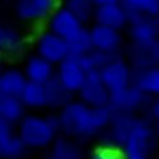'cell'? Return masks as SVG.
<instances>
[{
    "instance_id": "6da1fadb",
    "label": "cell",
    "mask_w": 159,
    "mask_h": 159,
    "mask_svg": "<svg viewBox=\"0 0 159 159\" xmlns=\"http://www.w3.org/2000/svg\"><path fill=\"white\" fill-rule=\"evenodd\" d=\"M59 130H61L59 115L47 117L24 115L18 122V135L28 149H43L52 145Z\"/></svg>"
},
{
    "instance_id": "7a4b0ae2",
    "label": "cell",
    "mask_w": 159,
    "mask_h": 159,
    "mask_svg": "<svg viewBox=\"0 0 159 159\" xmlns=\"http://www.w3.org/2000/svg\"><path fill=\"white\" fill-rule=\"evenodd\" d=\"M60 126L64 134L73 138L94 135L90 107L82 101H71L60 110Z\"/></svg>"
},
{
    "instance_id": "3957f363",
    "label": "cell",
    "mask_w": 159,
    "mask_h": 159,
    "mask_svg": "<svg viewBox=\"0 0 159 159\" xmlns=\"http://www.w3.org/2000/svg\"><path fill=\"white\" fill-rule=\"evenodd\" d=\"M34 47L36 54L48 60L54 65H59L70 55L66 39L47 28L37 34Z\"/></svg>"
},
{
    "instance_id": "277c9868",
    "label": "cell",
    "mask_w": 159,
    "mask_h": 159,
    "mask_svg": "<svg viewBox=\"0 0 159 159\" xmlns=\"http://www.w3.org/2000/svg\"><path fill=\"white\" fill-rule=\"evenodd\" d=\"M153 141L154 136L152 130L139 121L124 144L126 159H149Z\"/></svg>"
},
{
    "instance_id": "5b68a950",
    "label": "cell",
    "mask_w": 159,
    "mask_h": 159,
    "mask_svg": "<svg viewBox=\"0 0 159 159\" xmlns=\"http://www.w3.org/2000/svg\"><path fill=\"white\" fill-rule=\"evenodd\" d=\"M80 101L89 107L110 106V90L104 85L99 70H92L87 73L85 82L82 89L78 92Z\"/></svg>"
},
{
    "instance_id": "8992f818",
    "label": "cell",
    "mask_w": 159,
    "mask_h": 159,
    "mask_svg": "<svg viewBox=\"0 0 159 159\" xmlns=\"http://www.w3.org/2000/svg\"><path fill=\"white\" fill-rule=\"evenodd\" d=\"M83 27L84 24L80 22V19L64 4L59 5L46 20V28L65 39L70 38Z\"/></svg>"
},
{
    "instance_id": "52a82bcc",
    "label": "cell",
    "mask_w": 159,
    "mask_h": 159,
    "mask_svg": "<svg viewBox=\"0 0 159 159\" xmlns=\"http://www.w3.org/2000/svg\"><path fill=\"white\" fill-rule=\"evenodd\" d=\"M59 0H17V16L28 23L46 22L57 7Z\"/></svg>"
},
{
    "instance_id": "ba28073f",
    "label": "cell",
    "mask_w": 159,
    "mask_h": 159,
    "mask_svg": "<svg viewBox=\"0 0 159 159\" xmlns=\"http://www.w3.org/2000/svg\"><path fill=\"white\" fill-rule=\"evenodd\" d=\"M99 73L102 80L110 90V93L122 90L131 85L132 73L130 70V66L120 57H116L107 65H104L99 70Z\"/></svg>"
},
{
    "instance_id": "9c48e42d",
    "label": "cell",
    "mask_w": 159,
    "mask_h": 159,
    "mask_svg": "<svg viewBox=\"0 0 159 159\" xmlns=\"http://www.w3.org/2000/svg\"><path fill=\"white\" fill-rule=\"evenodd\" d=\"M87 73L88 71L84 69L79 57L71 55L61 61L56 69V76L71 93H78L82 89L87 78Z\"/></svg>"
},
{
    "instance_id": "30bf717a",
    "label": "cell",
    "mask_w": 159,
    "mask_h": 159,
    "mask_svg": "<svg viewBox=\"0 0 159 159\" xmlns=\"http://www.w3.org/2000/svg\"><path fill=\"white\" fill-rule=\"evenodd\" d=\"M94 22L102 25H107V27L118 30V31L125 28L130 23L127 9L121 2L97 7L94 11Z\"/></svg>"
},
{
    "instance_id": "8fae6325",
    "label": "cell",
    "mask_w": 159,
    "mask_h": 159,
    "mask_svg": "<svg viewBox=\"0 0 159 159\" xmlns=\"http://www.w3.org/2000/svg\"><path fill=\"white\" fill-rule=\"evenodd\" d=\"M89 32L93 48L96 50L116 54L122 43V37L120 34V31L107 27V25L94 23L92 25V28H89Z\"/></svg>"
},
{
    "instance_id": "7c38bea8",
    "label": "cell",
    "mask_w": 159,
    "mask_h": 159,
    "mask_svg": "<svg viewBox=\"0 0 159 159\" xmlns=\"http://www.w3.org/2000/svg\"><path fill=\"white\" fill-rule=\"evenodd\" d=\"M144 97L145 93L134 84L122 90L112 92L110 96V107L113 112H129L141 106Z\"/></svg>"
},
{
    "instance_id": "4fadbf2b",
    "label": "cell",
    "mask_w": 159,
    "mask_h": 159,
    "mask_svg": "<svg viewBox=\"0 0 159 159\" xmlns=\"http://www.w3.org/2000/svg\"><path fill=\"white\" fill-rule=\"evenodd\" d=\"M130 36L138 46H153L159 39V31L154 18L141 17L130 23Z\"/></svg>"
},
{
    "instance_id": "5bb4252c",
    "label": "cell",
    "mask_w": 159,
    "mask_h": 159,
    "mask_svg": "<svg viewBox=\"0 0 159 159\" xmlns=\"http://www.w3.org/2000/svg\"><path fill=\"white\" fill-rule=\"evenodd\" d=\"M54 66L55 65L52 62H50L48 60H46L42 56H39L38 54H36L27 59L23 71L28 80L46 84L50 79L56 74Z\"/></svg>"
},
{
    "instance_id": "9a60e30c",
    "label": "cell",
    "mask_w": 159,
    "mask_h": 159,
    "mask_svg": "<svg viewBox=\"0 0 159 159\" xmlns=\"http://www.w3.org/2000/svg\"><path fill=\"white\" fill-rule=\"evenodd\" d=\"M45 89H46L47 107H50L51 110L60 111L66 104L73 101L74 93H71V92L61 83V80L56 76V74L45 84Z\"/></svg>"
},
{
    "instance_id": "2e32d148",
    "label": "cell",
    "mask_w": 159,
    "mask_h": 159,
    "mask_svg": "<svg viewBox=\"0 0 159 159\" xmlns=\"http://www.w3.org/2000/svg\"><path fill=\"white\" fill-rule=\"evenodd\" d=\"M27 82L28 79L24 71L16 68L5 69L0 71V93L19 97Z\"/></svg>"
},
{
    "instance_id": "e0dca14e",
    "label": "cell",
    "mask_w": 159,
    "mask_h": 159,
    "mask_svg": "<svg viewBox=\"0 0 159 159\" xmlns=\"http://www.w3.org/2000/svg\"><path fill=\"white\" fill-rule=\"evenodd\" d=\"M129 13V22L141 17L154 18L159 16V0H121Z\"/></svg>"
},
{
    "instance_id": "ac0fdd59",
    "label": "cell",
    "mask_w": 159,
    "mask_h": 159,
    "mask_svg": "<svg viewBox=\"0 0 159 159\" xmlns=\"http://www.w3.org/2000/svg\"><path fill=\"white\" fill-rule=\"evenodd\" d=\"M19 98L23 102L25 108L38 110V108L47 107L45 84H41V83L28 80L24 89L22 90Z\"/></svg>"
},
{
    "instance_id": "d6986e66",
    "label": "cell",
    "mask_w": 159,
    "mask_h": 159,
    "mask_svg": "<svg viewBox=\"0 0 159 159\" xmlns=\"http://www.w3.org/2000/svg\"><path fill=\"white\" fill-rule=\"evenodd\" d=\"M24 47V38L20 32L9 25L0 24V55L18 54Z\"/></svg>"
},
{
    "instance_id": "ffe728a7",
    "label": "cell",
    "mask_w": 159,
    "mask_h": 159,
    "mask_svg": "<svg viewBox=\"0 0 159 159\" xmlns=\"http://www.w3.org/2000/svg\"><path fill=\"white\" fill-rule=\"evenodd\" d=\"M24 104L19 97L0 93V117L10 124H18L24 117Z\"/></svg>"
},
{
    "instance_id": "44dd1931",
    "label": "cell",
    "mask_w": 159,
    "mask_h": 159,
    "mask_svg": "<svg viewBox=\"0 0 159 159\" xmlns=\"http://www.w3.org/2000/svg\"><path fill=\"white\" fill-rule=\"evenodd\" d=\"M51 159H83L82 149L68 138H57L51 145Z\"/></svg>"
},
{
    "instance_id": "7402d4cb",
    "label": "cell",
    "mask_w": 159,
    "mask_h": 159,
    "mask_svg": "<svg viewBox=\"0 0 159 159\" xmlns=\"http://www.w3.org/2000/svg\"><path fill=\"white\" fill-rule=\"evenodd\" d=\"M134 84L139 87L145 94L159 96V68L149 66L147 69H140Z\"/></svg>"
},
{
    "instance_id": "603a6c76",
    "label": "cell",
    "mask_w": 159,
    "mask_h": 159,
    "mask_svg": "<svg viewBox=\"0 0 159 159\" xmlns=\"http://www.w3.org/2000/svg\"><path fill=\"white\" fill-rule=\"evenodd\" d=\"M66 42H68L70 55L75 56V57H80L83 55H87L93 50L90 32L85 27H83L80 31H78L75 34H73L70 38H68Z\"/></svg>"
},
{
    "instance_id": "cb8c5ba5",
    "label": "cell",
    "mask_w": 159,
    "mask_h": 159,
    "mask_svg": "<svg viewBox=\"0 0 159 159\" xmlns=\"http://www.w3.org/2000/svg\"><path fill=\"white\" fill-rule=\"evenodd\" d=\"M64 5L71 10L83 24L88 23L90 19H94L97 5L93 0H64Z\"/></svg>"
},
{
    "instance_id": "d4e9b609",
    "label": "cell",
    "mask_w": 159,
    "mask_h": 159,
    "mask_svg": "<svg viewBox=\"0 0 159 159\" xmlns=\"http://www.w3.org/2000/svg\"><path fill=\"white\" fill-rule=\"evenodd\" d=\"M27 145L23 143L18 134H14L13 138L0 148V159H22L27 153Z\"/></svg>"
},
{
    "instance_id": "484cf974",
    "label": "cell",
    "mask_w": 159,
    "mask_h": 159,
    "mask_svg": "<svg viewBox=\"0 0 159 159\" xmlns=\"http://www.w3.org/2000/svg\"><path fill=\"white\" fill-rule=\"evenodd\" d=\"M90 159H126L124 150L115 145H101L96 148L90 155Z\"/></svg>"
},
{
    "instance_id": "4316f807",
    "label": "cell",
    "mask_w": 159,
    "mask_h": 159,
    "mask_svg": "<svg viewBox=\"0 0 159 159\" xmlns=\"http://www.w3.org/2000/svg\"><path fill=\"white\" fill-rule=\"evenodd\" d=\"M14 135L13 132V124L5 121V120H0V148L5 145Z\"/></svg>"
},
{
    "instance_id": "83f0119b",
    "label": "cell",
    "mask_w": 159,
    "mask_h": 159,
    "mask_svg": "<svg viewBox=\"0 0 159 159\" xmlns=\"http://www.w3.org/2000/svg\"><path fill=\"white\" fill-rule=\"evenodd\" d=\"M97 7L99 5H108V4H115V3H120L121 0H93Z\"/></svg>"
},
{
    "instance_id": "f1b7e54d",
    "label": "cell",
    "mask_w": 159,
    "mask_h": 159,
    "mask_svg": "<svg viewBox=\"0 0 159 159\" xmlns=\"http://www.w3.org/2000/svg\"><path fill=\"white\" fill-rule=\"evenodd\" d=\"M153 48V54H154V57H155V61L159 62V39L152 46Z\"/></svg>"
},
{
    "instance_id": "f546056e",
    "label": "cell",
    "mask_w": 159,
    "mask_h": 159,
    "mask_svg": "<svg viewBox=\"0 0 159 159\" xmlns=\"http://www.w3.org/2000/svg\"><path fill=\"white\" fill-rule=\"evenodd\" d=\"M153 115L159 120V98L155 101V103L153 104Z\"/></svg>"
},
{
    "instance_id": "4dcf8cb0",
    "label": "cell",
    "mask_w": 159,
    "mask_h": 159,
    "mask_svg": "<svg viewBox=\"0 0 159 159\" xmlns=\"http://www.w3.org/2000/svg\"><path fill=\"white\" fill-rule=\"evenodd\" d=\"M154 22H155V25H157V28H158V31H159V16L154 17Z\"/></svg>"
},
{
    "instance_id": "1f68e13d",
    "label": "cell",
    "mask_w": 159,
    "mask_h": 159,
    "mask_svg": "<svg viewBox=\"0 0 159 159\" xmlns=\"http://www.w3.org/2000/svg\"><path fill=\"white\" fill-rule=\"evenodd\" d=\"M157 130H158V134H159V124H158V127H157Z\"/></svg>"
},
{
    "instance_id": "d6a6232c",
    "label": "cell",
    "mask_w": 159,
    "mask_h": 159,
    "mask_svg": "<svg viewBox=\"0 0 159 159\" xmlns=\"http://www.w3.org/2000/svg\"><path fill=\"white\" fill-rule=\"evenodd\" d=\"M0 120H2V117H0Z\"/></svg>"
}]
</instances>
